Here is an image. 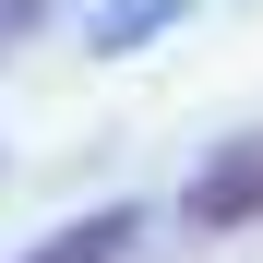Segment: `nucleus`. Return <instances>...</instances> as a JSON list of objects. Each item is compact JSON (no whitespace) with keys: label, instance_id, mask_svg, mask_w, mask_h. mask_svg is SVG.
Instances as JSON below:
<instances>
[{"label":"nucleus","instance_id":"f257e3e1","mask_svg":"<svg viewBox=\"0 0 263 263\" xmlns=\"http://www.w3.org/2000/svg\"><path fill=\"white\" fill-rule=\"evenodd\" d=\"M180 228H203V239H228V228H263V132L215 144L192 180H180Z\"/></svg>","mask_w":263,"mask_h":263},{"label":"nucleus","instance_id":"7ed1b4c3","mask_svg":"<svg viewBox=\"0 0 263 263\" xmlns=\"http://www.w3.org/2000/svg\"><path fill=\"white\" fill-rule=\"evenodd\" d=\"M180 12H192V0H108V12H84V48H96V60H132L144 36H167Z\"/></svg>","mask_w":263,"mask_h":263},{"label":"nucleus","instance_id":"20e7f679","mask_svg":"<svg viewBox=\"0 0 263 263\" xmlns=\"http://www.w3.org/2000/svg\"><path fill=\"white\" fill-rule=\"evenodd\" d=\"M48 12H60V0H0V60H12V36H36Z\"/></svg>","mask_w":263,"mask_h":263},{"label":"nucleus","instance_id":"f03ea898","mask_svg":"<svg viewBox=\"0 0 263 263\" xmlns=\"http://www.w3.org/2000/svg\"><path fill=\"white\" fill-rule=\"evenodd\" d=\"M132 239H144V203H96V215H72V228H48L24 263H132Z\"/></svg>","mask_w":263,"mask_h":263}]
</instances>
